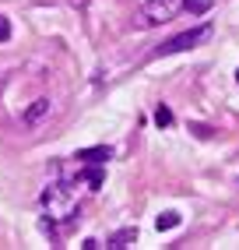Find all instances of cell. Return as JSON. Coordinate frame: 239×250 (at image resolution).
Masks as SVG:
<instances>
[{"mask_svg":"<svg viewBox=\"0 0 239 250\" xmlns=\"http://www.w3.org/2000/svg\"><path fill=\"white\" fill-rule=\"evenodd\" d=\"M211 39V25H200V28H190V32H183V36H176V39H169L159 53L165 57V53H183V49H194L197 42H208Z\"/></svg>","mask_w":239,"mask_h":250,"instance_id":"1","label":"cell"},{"mask_svg":"<svg viewBox=\"0 0 239 250\" xmlns=\"http://www.w3.org/2000/svg\"><path fill=\"white\" fill-rule=\"evenodd\" d=\"M176 4L179 0H151V4H144L141 11V28H151V25H162L176 14Z\"/></svg>","mask_w":239,"mask_h":250,"instance_id":"2","label":"cell"},{"mask_svg":"<svg viewBox=\"0 0 239 250\" xmlns=\"http://www.w3.org/2000/svg\"><path fill=\"white\" fill-rule=\"evenodd\" d=\"M42 205L49 208V215H57V219H71V215H74V197L67 194L63 187H49L42 194Z\"/></svg>","mask_w":239,"mask_h":250,"instance_id":"3","label":"cell"},{"mask_svg":"<svg viewBox=\"0 0 239 250\" xmlns=\"http://www.w3.org/2000/svg\"><path fill=\"white\" fill-rule=\"evenodd\" d=\"M109 155H113V148H106V145H95V148H81V152H78L74 159H81V162H99V166H102Z\"/></svg>","mask_w":239,"mask_h":250,"instance_id":"4","label":"cell"},{"mask_svg":"<svg viewBox=\"0 0 239 250\" xmlns=\"http://www.w3.org/2000/svg\"><path fill=\"white\" fill-rule=\"evenodd\" d=\"M46 113H49V99H36V103L25 109V124H39Z\"/></svg>","mask_w":239,"mask_h":250,"instance_id":"5","label":"cell"},{"mask_svg":"<svg viewBox=\"0 0 239 250\" xmlns=\"http://www.w3.org/2000/svg\"><path fill=\"white\" fill-rule=\"evenodd\" d=\"M134 240H138V229H134V226H130V229H120V232H116V236L109 240V247H113V250H127V247H130Z\"/></svg>","mask_w":239,"mask_h":250,"instance_id":"6","label":"cell"},{"mask_svg":"<svg viewBox=\"0 0 239 250\" xmlns=\"http://www.w3.org/2000/svg\"><path fill=\"white\" fill-rule=\"evenodd\" d=\"M81 176H84V183H88L92 190H99V187H102V180H106V173L99 169V162H88V169H84Z\"/></svg>","mask_w":239,"mask_h":250,"instance_id":"7","label":"cell"},{"mask_svg":"<svg viewBox=\"0 0 239 250\" xmlns=\"http://www.w3.org/2000/svg\"><path fill=\"white\" fill-rule=\"evenodd\" d=\"M155 226H159V232H165V229H176V226H179V211H162L159 219H155Z\"/></svg>","mask_w":239,"mask_h":250,"instance_id":"8","label":"cell"},{"mask_svg":"<svg viewBox=\"0 0 239 250\" xmlns=\"http://www.w3.org/2000/svg\"><path fill=\"white\" fill-rule=\"evenodd\" d=\"M215 0H183V11L186 14H208Z\"/></svg>","mask_w":239,"mask_h":250,"instance_id":"9","label":"cell"},{"mask_svg":"<svg viewBox=\"0 0 239 250\" xmlns=\"http://www.w3.org/2000/svg\"><path fill=\"white\" fill-rule=\"evenodd\" d=\"M155 124H159V127H169V124H173V109H169V106H159V109H155Z\"/></svg>","mask_w":239,"mask_h":250,"instance_id":"10","label":"cell"},{"mask_svg":"<svg viewBox=\"0 0 239 250\" xmlns=\"http://www.w3.org/2000/svg\"><path fill=\"white\" fill-rule=\"evenodd\" d=\"M7 39H11V21L0 14V42H7Z\"/></svg>","mask_w":239,"mask_h":250,"instance_id":"11","label":"cell"},{"mask_svg":"<svg viewBox=\"0 0 239 250\" xmlns=\"http://www.w3.org/2000/svg\"><path fill=\"white\" fill-rule=\"evenodd\" d=\"M236 81H239V71H236Z\"/></svg>","mask_w":239,"mask_h":250,"instance_id":"12","label":"cell"}]
</instances>
